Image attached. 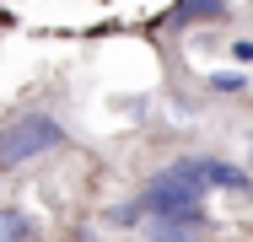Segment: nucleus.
<instances>
[{"instance_id":"1","label":"nucleus","mask_w":253,"mask_h":242,"mask_svg":"<svg viewBox=\"0 0 253 242\" xmlns=\"http://www.w3.org/2000/svg\"><path fill=\"white\" fill-rule=\"evenodd\" d=\"M59 140H65V129L54 124L49 113H22V119H11V124L0 129V172L33 161V156H43V151H54Z\"/></svg>"},{"instance_id":"2","label":"nucleus","mask_w":253,"mask_h":242,"mask_svg":"<svg viewBox=\"0 0 253 242\" xmlns=\"http://www.w3.org/2000/svg\"><path fill=\"white\" fill-rule=\"evenodd\" d=\"M226 16V0H178L172 5V22H215Z\"/></svg>"},{"instance_id":"3","label":"nucleus","mask_w":253,"mask_h":242,"mask_svg":"<svg viewBox=\"0 0 253 242\" xmlns=\"http://www.w3.org/2000/svg\"><path fill=\"white\" fill-rule=\"evenodd\" d=\"M38 232V221L27 215V210H0V242H22Z\"/></svg>"},{"instance_id":"4","label":"nucleus","mask_w":253,"mask_h":242,"mask_svg":"<svg viewBox=\"0 0 253 242\" xmlns=\"http://www.w3.org/2000/svg\"><path fill=\"white\" fill-rule=\"evenodd\" d=\"M205 178H210V189H248V172H237L226 161H205Z\"/></svg>"},{"instance_id":"5","label":"nucleus","mask_w":253,"mask_h":242,"mask_svg":"<svg viewBox=\"0 0 253 242\" xmlns=\"http://www.w3.org/2000/svg\"><path fill=\"white\" fill-rule=\"evenodd\" d=\"M210 86H215V92H243L248 81H243L237 70H221V76H210Z\"/></svg>"}]
</instances>
